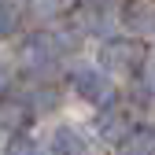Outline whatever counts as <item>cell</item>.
Listing matches in <instances>:
<instances>
[{
    "label": "cell",
    "mask_w": 155,
    "mask_h": 155,
    "mask_svg": "<svg viewBox=\"0 0 155 155\" xmlns=\"http://www.w3.org/2000/svg\"><path fill=\"white\" fill-rule=\"evenodd\" d=\"M148 63V45L137 37H107L100 45V70L111 78H133Z\"/></svg>",
    "instance_id": "cell-1"
},
{
    "label": "cell",
    "mask_w": 155,
    "mask_h": 155,
    "mask_svg": "<svg viewBox=\"0 0 155 155\" xmlns=\"http://www.w3.org/2000/svg\"><path fill=\"white\" fill-rule=\"evenodd\" d=\"M67 81L74 89L78 100H85L92 107H107L114 100V85H111V74H104L100 67H70Z\"/></svg>",
    "instance_id": "cell-2"
},
{
    "label": "cell",
    "mask_w": 155,
    "mask_h": 155,
    "mask_svg": "<svg viewBox=\"0 0 155 155\" xmlns=\"http://www.w3.org/2000/svg\"><path fill=\"white\" fill-rule=\"evenodd\" d=\"M22 59L33 70H48V67H55L63 59V48H59V41H55V33H33L22 45Z\"/></svg>",
    "instance_id": "cell-3"
},
{
    "label": "cell",
    "mask_w": 155,
    "mask_h": 155,
    "mask_svg": "<svg viewBox=\"0 0 155 155\" xmlns=\"http://www.w3.org/2000/svg\"><path fill=\"white\" fill-rule=\"evenodd\" d=\"M96 133L104 140H111V144H126L129 133H133V118L126 111H118V107H104V114L96 118Z\"/></svg>",
    "instance_id": "cell-4"
},
{
    "label": "cell",
    "mask_w": 155,
    "mask_h": 155,
    "mask_svg": "<svg viewBox=\"0 0 155 155\" xmlns=\"http://www.w3.org/2000/svg\"><path fill=\"white\" fill-rule=\"evenodd\" d=\"M122 22L133 33L155 37V0H126L122 4Z\"/></svg>",
    "instance_id": "cell-5"
},
{
    "label": "cell",
    "mask_w": 155,
    "mask_h": 155,
    "mask_svg": "<svg viewBox=\"0 0 155 155\" xmlns=\"http://www.w3.org/2000/svg\"><path fill=\"white\" fill-rule=\"evenodd\" d=\"M52 155H89V144L74 126H59L52 133Z\"/></svg>",
    "instance_id": "cell-6"
},
{
    "label": "cell",
    "mask_w": 155,
    "mask_h": 155,
    "mask_svg": "<svg viewBox=\"0 0 155 155\" xmlns=\"http://www.w3.org/2000/svg\"><path fill=\"white\" fill-rule=\"evenodd\" d=\"M74 22H78V33H92V37H104L107 30V11L104 8H96V4H85V8H78L74 11Z\"/></svg>",
    "instance_id": "cell-7"
},
{
    "label": "cell",
    "mask_w": 155,
    "mask_h": 155,
    "mask_svg": "<svg viewBox=\"0 0 155 155\" xmlns=\"http://www.w3.org/2000/svg\"><path fill=\"white\" fill-rule=\"evenodd\" d=\"M78 4L74 0H30V11L41 18V22H52V18H63V15H70Z\"/></svg>",
    "instance_id": "cell-8"
},
{
    "label": "cell",
    "mask_w": 155,
    "mask_h": 155,
    "mask_svg": "<svg viewBox=\"0 0 155 155\" xmlns=\"http://www.w3.org/2000/svg\"><path fill=\"white\" fill-rule=\"evenodd\" d=\"M122 155H155V129H133L129 140L122 144Z\"/></svg>",
    "instance_id": "cell-9"
},
{
    "label": "cell",
    "mask_w": 155,
    "mask_h": 155,
    "mask_svg": "<svg viewBox=\"0 0 155 155\" xmlns=\"http://www.w3.org/2000/svg\"><path fill=\"white\" fill-rule=\"evenodd\" d=\"M18 104H30L37 111H55V107H59V92H55L52 85H33V92H26Z\"/></svg>",
    "instance_id": "cell-10"
},
{
    "label": "cell",
    "mask_w": 155,
    "mask_h": 155,
    "mask_svg": "<svg viewBox=\"0 0 155 155\" xmlns=\"http://www.w3.org/2000/svg\"><path fill=\"white\" fill-rule=\"evenodd\" d=\"M18 22H22L18 4H11V0H0V37H15Z\"/></svg>",
    "instance_id": "cell-11"
},
{
    "label": "cell",
    "mask_w": 155,
    "mask_h": 155,
    "mask_svg": "<svg viewBox=\"0 0 155 155\" xmlns=\"http://www.w3.org/2000/svg\"><path fill=\"white\" fill-rule=\"evenodd\" d=\"M4 155H45V151H41V144H37L33 137H11Z\"/></svg>",
    "instance_id": "cell-12"
},
{
    "label": "cell",
    "mask_w": 155,
    "mask_h": 155,
    "mask_svg": "<svg viewBox=\"0 0 155 155\" xmlns=\"http://www.w3.org/2000/svg\"><path fill=\"white\" fill-rule=\"evenodd\" d=\"M140 85H144V92L155 100V63H148V67H144V78H140Z\"/></svg>",
    "instance_id": "cell-13"
},
{
    "label": "cell",
    "mask_w": 155,
    "mask_h": 155,
    "mask_svg": "<svg viewBox=\"0 0 155 155\" xmlns=\"http://www.w3.org/2000/svg\"><path fill=\"white\" fill-rule=\"evenodd\" d=\"M11 81H15V74H11V67H8V63H0V96H4V92L11 89Z\"/></svg>",
    "instance_id": "cell-14"
}]
</instances>
